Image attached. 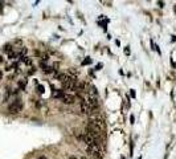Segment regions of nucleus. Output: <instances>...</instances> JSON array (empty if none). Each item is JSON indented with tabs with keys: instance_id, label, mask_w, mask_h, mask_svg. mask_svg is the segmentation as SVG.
Listing matches in <instances>:
<instances>
[{
	"instance_id": "nucleus-7",
	"label": "nucleus",
	"mask_w": 176,
	"mask_h": 159,
	"mask_svg": "<svg viewBox=\"0 0 176 159\" xmlns=\"http://www.w3.org/2000/svg\"><path fill=\"white\" fill-rule=\"evenodd\" d=\"M53 95H54L56 98H62V95H64V92H61V90H57V89H54V90H53Z\"/></svg>"
},
{
	"instance_id": "nucleus-16",
	"label": "nucleus",
	"mask_w": 176,
	"mask_h": 159,
	"mask_svg": "<svg viewBox=\"0 0 176 159\" xmlns=\"http://www.w3.org/2000/svg\"><path fill=\"white\" fill-rule=\"evenodd\" d=\"M3 62V57H1V56H0V64Z\"/></svg>"
},
{
	"instance_id": "nucleus-17",
	"label": "nucleus",
	"mask_w": 176,
	"mask_h": 159,
	"mask_svg": "<svg viewBox=\"0 0 176 159\" xmlns=\"http://www.w3.org/2000/svg\"><path fill=\"white\" fill-rule=\"evenodd\" d=\"M70 159H77V158H75V156H70Z\"/></svg>"
},
{
	"instance_id": "nucleus-6",
	"label": "nucleus",
	"mask_w": 176,
	"mask_h": 159,
	"mask_svg": "<svg viewBox=\"0 0 176 159\" xmlns=\"http://www.w3.org/2000/svg\"><path fill=\"white\" fill-rule=\"evenodd\" d=\"M75 98H77V97H75V94H73V93H64V95H62V101L65 102V104H74V101H75Z\"/></svg>"
},
{
	"instance_id": "nucleus-2",
	"label": "nucleus",
	"mask_w": 176,
	"mask_h": 159,
	"mask_svg": "<svg viewBox=\"0 0 176 159\" xmlns=\"http://www.w3.org/2000/svg\"><path fill=\"white\" fill-rule=\"evenodd\" d=\"M21 110H23V102H21V99H15L8 106V111L12 114H16L19 111H21Z\"/></svg>"
},
{
	"instance_id": "nucleus-3",
	"label": "nucleus",
	"mask_w": 176,
	"mask_h": 159,
	"mask_svg": "<svg viewBox=\"0 0 176 159\" xmlns=\"http://www.w3.org/2000/svg\"><path fill=\"white\" fill-rule=\"evenodd\" d=\"M87 153L90 154V155H93L94 158L97 159H102V151H101V147L97 145H90L87 146Z\"/></svg>"
},
{
	"instance_id": "nucleus-18",
	"label": "nucleus",
	"mask_w": 176,
	"mask_h": 159,
	"mask_svg": "<svg viewBox=\"0 0 176 159\" xmlns=\"http://www.w3.org/2000/svg\"><path fill=\"white\" fill-rule=\"evenodd\" d=\"M81 159H87V158H86V156H82V158H81Z\"/></svg>"
},
{
	"instance_id": "nucleus-11",
	"label": "nucleus",
	"mask_w": 176,
	"mask_h": 159,
	"mask_svg": "<svg viewBox=\"0 0 176 159\" xmlns=\"http://www.w3.org/2000/svg\"><path fill=\"white\" fill-rule=\"evenodd\" d=\"M20 86H21V88L25 86V81H20Z\"/></svg>"
},
{
	"instance_id": "nucleus-1",
	"label": "nucleus",
	"mask_w": 176,
	"mask_h": 159,
	"mask_svg": "<svg viewBox=\"0 0 176 159\" xmlns=\"http://www.w3.org/2000/svg\"><path fill=\"white\" fill-rule=\"evenodd\" d=\"M85 99H86V104H87V106L90 107L91 113H93V111H95V110H98L99 102H98V99H97V97H94V95H90V94H89Z\"/></svg>"
},
{
	"instance_id": "nucleus-14",
	"label": "nucleus",
	"mask_w": 176,
	"mask_h": 159,
	"mask_svg": "<svg viewBox=\"0 0 176 159\" xmlns=\"http://www.w3.org/2000/svg\"><path fill=\"white\" fill-rule=\"evenodd\" d=\"M3 78V72H1V69H0V80Z\"/></svg>"
},
{
	"instance_id": "nucleus-13",
	"label": "nucleus",
	"mask_w": 176,
	"mask_h": 159,
	"mask_svg": "<svg viewBox=\"0 0 176 159\" xmlns=\"http://www.w3.org/2000/svg\"><path fill=\"white\" fill-rule=\"evenodd\" d=\"M131 97H134V98H135V92H134V90H131Z\"/></svg>"
},
{
	"instance_id": "nucleus-8",
	"label": "nucleus",
	"mask_w": 176,
	"mask_h": 159,
	"mask_svg": "<svg viewBox=\"0 0 176 159\" xmlns=\"http://www.w3.org/2000/svg\"><path fill=\"white\" fill-rule=\"evenodd\" d=\"M21 61H23V62H25L27 65H31V64H32V61L29 60L28 57H23V58H21Z\"/></svg>"
},
{
	"instance_id": "nucleus-15",
	"label": "nucleus",
	"mask_w": 176,
	"mask_h": 159,
	"mask_svg": "<svg viewBox=\"0 0 176 159\" xmlns=\"http://www.w3.org/2000/svg\"><path fill=\"white\" fill-rule=\"evenodd\" d=\"M37 159H46V158H45V156H38Z\"/></svg>"
},
{
	"instance_id": "nucleus-10",
	"label": "nucleus",
	"mask_w": 176,
	"mask_h": 159,
	"mask_svg": "<svg viewBox=\"0 0 176 159\" xmlns=\"http://www.w3.org/2000/svg\"><path fill=\"white\" fill-rule=\"evenodd\" d=\"M37 89H38V92H40V93H44V88L43 86H38Z\"/></svg>"
},
{
	"instance_id": "nucleus-4",
	"label": "nucleus",
	"mask_w": 176,
	"mask_h": 159,
	"mask_svg": "<svg viewBox=\"0 0 176 159\" xmlns=\"http://www.w3.org/2000/svg\"><path fill=\"white\" fill-rule=\"evenodd\" d=\"M78 99H80V106H81L82 113H84V114H90V113H91L90 107L87 106V104H86V99H85L82 95H78Z\"/></svg>"
},
{
	"instance_id": "nucleus-12",
	"label": "nucleus",
	"mask_w": 176,
	"mask_h": 159,
	"mask_svg": "<svg viewBox=\"0 0 176 159\" xmlns=\"http://www.w3.org/2000/svg\"><path fill=\"white\" fill-rule=\"evenodd\" d=\"M130 121H131V123H134V121H135V118H134V116H131V117H130Z\"/></svg>"
},
{
	"instance_id": "nucleus-5",
	"label": "nucleus",
	"mask_w": 176,
	"mask_h": 159,
	"mask_svg": "<svg viewBox=\"0 0 176 159\" xmlns=\"http://www.w3.org/2000/svg\"><path fill=\"white\" fill-rule=\"evenodd\" d=\"M56 78H57L58 81L62 82V84H66V82L72 81V80H75L74 77H72V76L66 74V73H57V74H56Z\"/></svg>"
},
{
	"instance_id": "nucleus-9",
	"label": "nucleus",
	"mask_w": 176,
	"mask_h": 159,
	"mask_svg": "<svg viewBox=\"0 0 176 159\" xmlns=\"http://www.w3.org/2000/svg\"><path fill=\"white\" fill-rule=\"evenodd\" d=\"M90 62H91V58L86 57V60H84V61H82V65H87V64H90Z\"/></svg>"
}]
</instances>
